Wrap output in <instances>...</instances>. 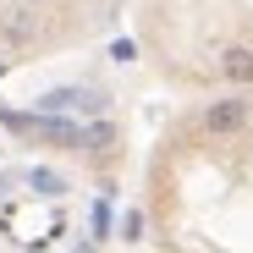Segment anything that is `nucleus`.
Returning <instances> with one entry per match:
<instances>
[{"label": "nucleus", "instance_id": "f03ea898", "mask_svg": "<svg viewBox=\"0 0 253 253\" xmlns=\"http://www.w3.org/2000/svg\"><path fill=\"white\" fill-rule=\"evenodd\" d=\"M0 28H6V39H17V44H28V39L39 33V22H33V11H28V6H22V11H11Z\"/></svg>", "mask_w": 253, "mask_h": 253}, {"label": "nucleus", "instance_id": "f257e3e1", "mask_svg": "<svg viewBox=\"0 0 253 253\" xmlns=\"http://www.w3.org/2000/svg\"><path fill=\"white\" fill-rule=\"evenodd\" d=\"M215 66H220L226 83H253V50H248V44H226V50L215 55Z\"/></svg>", "mask_w": 253, "mask_h": 253}]
</instances>
